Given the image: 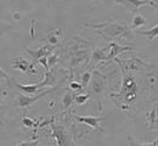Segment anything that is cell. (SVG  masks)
Returning a JSON list of instances; mask_svg holds the SVG:
<instances>
[{
	"label": "cell",
	"instance_id": "cell-19",
	"mask_svg": "<svg viewBox=\"0 0 158 146\" xmlns=\"http://www.w3.org/2000/svg\"><path fill=\"white\" fill-rule=\"evenodd\" d=\"M128 139H129V143H130L131 145H139V146H156V145H158V136L155 139V140L148 141V143H138V141H134V140H131V136H130V135L128 136Z\"/></svg>",
	"mask_w": 158,
	"mask_h": 146
},
{
	"label": "cell",
	"instance_id": "cell-2",
	"mask_svg": "<svg viewBox=\"0 0 158 146\" xmlns=\"http://www.w3.org/2000/svg\"><path fill=\"white\" fill-rule=\"evenodd\" d=\"M84 27L95 29V32L102 35V38L108 43L112 40H118L119 38H129L131 33V27H129L125 22L118 19H108L107 21L100 23H85Z\"/></svg>",
	"mask_w": 158,
	"mask_h": 146
},
{
	"label": "cell",
	"instance_id": "cell-5",
	"mask_svg": "<svg viewBox=\"0 0 158 146\" xmlns=\"http://www.w3.org/2000/svg\"><path fill=\"white\" fill-rule=\"evenodd\" d=\"M114 62L119 65V67L125 71H133V72H138V71H142V68H147V69H152V66L150 63L142 61L141 59H139L136 56H131L129 59H124V60H119V59H114Z\"/></svg>",
	"mask_w": 158,
	"mask_h": 146
},
{
	"label": "cell",
	"instance_id": "cell-10",
	"mask_svg": "<svg viewBox=\"0 0 158 146\" xmlns=\"http://www.w3.org/2000/svg\"><path fill=\"white\" fill-rule=\"evenodd\" d=\"M107 50H110V46H107V48H99V46H96L94 49L91 56H90L88 68L89 69L94 68L96 66V63H99L100 61H107V55H108V54H106Z\"/></svg>",
	"mask_w": 158,
	"mask_h": 146
},
{
	"label": "cell",
	"instance_id": "cell-21",
	"mask_svg": "<svg viewBox=\"0 0 158 146\" xmlns=\"http://www.w3.org/2000/svg\"><path fill=\"white\" fill-rule=\"evenodd\" d=\"M22 123L26 125L27 128H37V127H40V123L39 122H34L33 119H29V118H27V117H23L22 118Z\"/></svg>",
	"mask_w": 158,
	"mask_h": 146
},
{
	"label": "cell",
	"instance_id": "cell-23",
	"mask_svg": "<svg viewBox=\"0 0 158 146\" xmlns=\"http://www.w3.org/2000/svg\"><path fill=\"white\" fill-rule=\"evenodd\" d=\"M56 33H57V31H56ZM56 33L52 31V32H50V33H49V35H48V40H49V44H51V45H54V46H55V45L59 43V38H57Z\"/></svg>",
	"mask_w": 158,
	"mask_h": 146
},
{
	"label": "cell",
	"instance_id": "cell-3",
	"mask_svg": "<svg viewBox=\"0 0 158 146\" xmlns=\"http://www.w3.org/2000/svg\"><path fill=\"white\" fill-rule=\"evenodd\" d=\"M108 90V83H107V77L101 73L100 71H93V78L90 81V84L88 86V93L90 94V96L95 100V102L99 106V111L102 108L101 100L103 98V95L107 93Z\"/></svg>",
	"mask_w": 158,
	"mask_h": 146
},
{
	"label": "cell",
	"instance_id": "cell-4",
	"mask_svg": "<svg viewBox=\"0 0 158 146\" xmlns=\"http://www.w3.org/2000/svg\"><path fill=\"white\" fill-rule=\"evenodd\" d=\"M57 88H59V86L50 88V89H48V90H45V91H43V93L38 94L37 96H28V94H24V93H22V91H16V94H15L16 104L15 105H16L17 107L22 108V110H27L29 106H32L35 101H38V100H40L41 98L46 96L48 94H50L51 91H54V90L57 89Z\"/></svg>",
	"mask_w": 158,
	"mask_h": 146
},
{
	"label": "cell",
	"instance_id": "cell-25",
	"mask_svg": "<svg viewBox=\"0 0 158 146\" xmlns=\"http://www.w3.org/2000/svg\"><path fill=\"white\" fill-rule=\"evenodd\" d=\"M39 144V141L38 140H24V141H21V143H19L17 145L21 146V145H32V146H37Z\"/></svg>",
	"mask_w": 158,
	"mask_h": 146
},
{
	"label": "cell",
	"instance_id": "cell-24",
	"mask_svg": "<svg viewBox=\"0 0 158 146\" xmlns=\"http://www.w3.org/2000/svg\"><path fill=\"white\" fill-rule=\"evenodd\" d=\"M69 89H71L72 91H80V90L84 89V88H83L81 83H78V82H71V84H69Z\"/></svg>",
	"mask_w": 158,
	"mask_h": 146
},
{
	"label": "cell",
	"instance_id": "cell-18",
	"mask_svg": "<svg viewBox=\"0 0 158 146\" xmlns=\"http://www.w3.org/2000/svg\"><path fill=\"white\" fill-rule=\"evenodd\" d=\"M91 78H93V72L91 71H86V72L83 73V76H81V85H83V88H88L89 86Z\"/></svg>",
	"mask_w": 158,
	"mask_h": 146
},
{
	"label": "cell",
	"instance_id": "cell-13",
	"mask_svg": "<svg viewBox=\"0 0 158 146\" xmlns=\"http://www.w3.org/2000/svg\"><path fill=\"white\" fill-rule=\"evenodd\" d=\"M76 119L80 122V123H84V124L89 125L90 128L95 129V130H99V131H103L102 128H100L99 122L103 119V117H94V116H74Z\"/></svg>",
	"mask_w": 158,
	"mask_h": 146
},
{
	"label": "cell",
	"instance_id": "cell-7",
	"mask_svg": "<svg viewBox=\"0 0 158 146\" xmlns=\"http://www.w3.org/2000/svg\"><path fill=\"white\" fill-rule=\"evenodd\" d=\"M113 1L118 5H122L130 14H136L139 7L143 6V5H150V6H153V7L158 9V4H156L152 0H113Z\"/></svg>",
	"mask_w": 158,
	"mask_h": 146
},
{
	"label": "cell",
	"instance_id": "cell-11",
	"mask_svg": "<svg viewBox=\"0 0 158 146\" xmlns=\"http://www.w3.org/2000/svg\"><path fill=\"white\" fill-rule=\"evenodd\" d=\"M110 46V52L107 55V61H111V60H114L119 54H123V52H127V51H134V48L133 46H123V45H119L117 40H112L108 44Z\"/></svg>",
	"mask_w": 158,
	"mask_h": 146
},
{
	"label": "cell",
	"instance_id": "cell-12",
	"mask_svg": "<svg viewBox=\"0 0 158 146\" xmlns=\"http://www.w3.org/2000/svg\"><path fill=\"white\" fill-rule=\"evenodd\" d=\"M54 50V45L51 44H45L43 46H40L39 49L37 50H32V49H28L26 48V51L32 56V59H34L35 61H39L41 57H45V56H49Z\"/></svg>",
	"mask_w": 158,
	"mask_h": 146
},
{
	"label": "cell",
	"instance_id": "cell-20",
	"mask_svg": "<svg viewBox=\"0 0 158 146\" xmlns=\"http://www.w3.org/2000/svg\"><path fill=\"white\" fill-rule=\"evenodd\" d=\"M90 94L89 93H85V94H79V95H76V99H74V102L77 105H83L85 104L89 99H90Z\"/></svg>",
	"mask_w": 158,
	"mask_h": 146
},
{
	"label": "cell",
	"instance_id": "cell-22",
	"mask_svg": "<svg viewBox=\"0 0 158 146\" xmlns=\"http://www.w3.org/2000/svg\"><path fill=\"white\" fill-rule=\"evenodd\" d=\"M57 62H59L57 52L48 56V66H49V69H50V68H52V67H55V65H56ZM49 69H48V71H49Z\"/></svg>",
	"mask_w": 158,
	"mask_h": 146
},
{
	"label": "cell",
	"instance_id": "cell-1",
	"mask_svg": "<svg viewBox=\"0 0 158 146\" xmlns=\"http://www.w3.org/2000/svg\"><path fill=\"white\" fill-rule=\"evenodd\" d=\"M139 91L138 82L133 71L122 69V86L118 93H110L111 100L118 108L130 111L136 101Z\"/></svg>",
	"mask_w": 158,
	"mask_h": 146
},
{
	"label": "cell",
	"instance_id": "cell-9",
	"mask_svg": "<svg viewBox=\"0 0 158 146\" xmlns=\"http://www.w3.org/2000/svg\"><path fill=\"white\" fill-rule=\"evenodd\" d=\"M11 68L12 69H19L23 73H27L28 76H32V74H35L38 73L37 68L34 67V65L29 61H27L24 57L19 56L16 59L12 60V65H11Z\"/></svg>",
	"mask_w": 158,
	"mask_h": 146
},
{
	"label": "cell",
	"instance_id": "cell-17",
	"mask_svg": "<svg viewBox=\"0 0 158 146\" xmlns=\"http://www.w3.org/2000/svg\"><path fill=\"white\" fill-rule=\"evenodd\" d=\"M74 99H76V95L72 94V93H66L64 96H63V108L64 111H68L71 105L74 102Z\"/></svg>",
	"mask_w": 158,
	"mask_h": 146
},
{
	"label": "cell",
	"instance_id": "cell-8",
	"mask_svg": "<svg viewBox=\"0 0 158 146\" xmlns=\"http://www.w3.org/2000/svg\"><path fill=\"white\" fill-rule=\"evenodd\" d=\"M90 60L89 59V50L88 48H77L72 51L71 56H69V69L72 71L74 67H77L83 62Z\"/></svg>",
	"mask_w": 158,
	"mask_h": 146
},
{
	"label": "cell",
	"instance_id": "cell-6",
	"mask_svg": "<svg viewBox=\"0 0 158 146\" xmlns=\"http://www.w3.org/2000/svg\"><path fill=\"white\" fill-rule=\"evenodd\" d=\"M51 129H52V136L56 139V144L60 146L62 145H72L73 141L71 140V136L68 134V131L66 130V128L62 124H59L55 122V119L51 122Z\"/></svg>",
	"mask_w": 158,
	"mask_h": 146
},
{
	"label": "cell",
	"instance_id": "cell-15",
	"mask_svg": "<svg viewBox=\"0 0 158 146\" xmlns=\"http://www.w3.org/2000/svg\"><path fill=\"white\" fill-rule=\"evenodd\" d=\"M134 33L140 34V35H145L150 42L155 40L158 37V24H156L155 27H152L151 29H146V31H139V29H134Z\"/></svg>",
	"mask_w": 158,
	"mask_h": 146
},
{
	"label": "cell",
	"instance_id": "cell-16",
	"mask_svg": "<svg viewBox=\"0 0 158 146\" xmlns=\"http://www.w3.org/2000/svg\"><path fill=\"white\" fill-rule=\"evenodd\" d=\"M146 24V20H145V16L141 15V14H135L134 19H133V23H131V29H136L139 27H142Z\"/></svg>",
	"mask_w": 158,
	"mask_h": 146
},
{
	"label": "cell",
	"instance_id": "cell-14",
	"mask_svg": "<svg viewBox=\"0 0 158 146\" xmlns=\"http://www.w3.org/2000/svg\"><path fill=\"white\" fill-rule=\"evenodd\" d=\"M147 129L158 130V102L151 106V110L147 115Z\"/></svg>",
	"mask_w": 158,
	"mask_h": 146
}]
</instances>
